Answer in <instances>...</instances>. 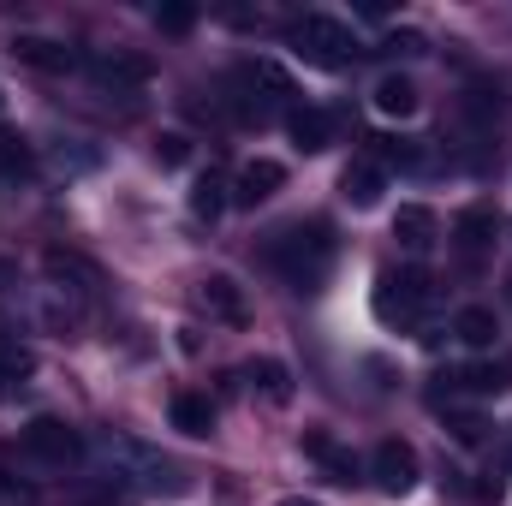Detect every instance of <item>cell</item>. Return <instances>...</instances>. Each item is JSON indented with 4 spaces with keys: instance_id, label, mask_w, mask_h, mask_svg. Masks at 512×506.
Listing matches in <instances>:
<instances>
[{
    "instance_id": "6da1fadb",
    "label": "cell",
    "mask_w": 512,
    "mask_h": 506,
    "mask_svg": "<svg viewBox=\"0 0 512 506\" xmlns=\"http://www.w3.org/2000/svg\"><path fill=\"white\" fill-rule=\"evenodd\" d=\"M90 459L102 465V477H108L126 501L131 495H179V489H185L179 465L161 459L155 447L131 441V435H96V441H90Z\"/></svg>"
},
{
    "instance_id": "7a4b0ae2",
    "label": "cell",
    "mask_w": 512,
    "mask_h": 506,
    "mask_svg": "<svg viewBox=\"0 0 512 506\" xmlns=\"http://www.w3.org/2000/svg\"><path fill=\"white\" fill-rule=\"evenodd\" d=\"M268 262L286 274V286H298V292H316V286L334 274V233H328V221H298V227L274 233Z\"/></svg>"
},
{
    "instance_id": "3957f363",
    "label": "cell",
    "mask_w": 512,
    "mask_h": 506,
    "mask_svg": "<svg viewBox=\"0 0 512 506\" xmlns=\"http://www.w3.org/2000/svg\"><path fill=\"white\" fill-rule=\"evenodd\" d=\"M227 90H233V114L239 120H274L286 102H292V78L274 66V60H245L233 78H227Z\"/></svg>"
},
{
    "instance_id": "277c9868",
    "label": "cell",
    "mask_w": 512,
    "mask_h": 506,
    "mask_svg": "<svg viewBox=\"0 0 512 506\" xmlns=\"http://www.w3.org/2000/svg\"><path fill=\"white\" fill-rule=\"evenodd\" d=\"M286 42L298 48V60H310V66H322V72H340V66H352L364 48H358V36L340 24V18H328V12H304L292 30H286Z\"/></svg>"
},
{
    "instance_id": "5b68a950",
    "label": "cell",
    "mask_w": 512,
    "mask_h": 506,
    "mask_svg": "<svg viewBox=\"0 0 512 506\" xmlns=\"http://www.w3.org/2000/svg\"><path fill=\"white\" fill-rule=\"evenodd\" d=\"M18 447H24V459H36L42 471H66V465L90 459V441H84L72 423H60V417H30L24 435H18Z\"/></svg>"
},
{
    "instance_id": "8992f818",
    "label": "cell",
    "mask_w": 512,
    "mask_h": 506,
    "mask_svg": "<svg viewBox=\"0 0 512 506\" xmlns=\"http://www.w3.org/2000/svg\"><path fill=\"white\" fill-rule=\"evenodd\" d=\"M429 298H435V292H429V274H417V268H405V274H382V286H376V316L411 328V322L423 316Z\"/></svg>"
},
{
    "instance_id": "52a82bcc",
    "label": "cell",
    "mask_w": 512,
    "mask_h": 506,
    "mask_svg": "<svg viewBox=\"0 0 512 506\" xmlns=\"http://www.w3.org/2000/svg\"><path fill=\"white\" fill-rule=\"evenodd\" d=\"M370 483L382 495H411L417 489V447L411 441H382L370 453Z\"/></svg>"
},
{
    "instance_id": "ba28073f",
    "label": "cell",
    "mask_w": 512,
    "mask_h": 506,
    "mask_svg": "<svg viewBox=\"0 0 512 506\" xmlns=\"http://www.w3.org/2000/svg\"><path fill=\"white\" fill-rule=\"evenodd\" d=\"M453 251L465 268H483V256L495 251V209L489 203H471L459 221H453Z\"/></svg>"
},
{
    "instance_id": "9c48e42d",
    "label": "cell",
    "mask_w": 512,
    "mask_h": 506,
    "mask_svg": "<svg viewBox=\"0 0 512 506\" xmlns=\"http://www.w3.org/2000/svg\"><path fill=\"white\" fill-rule=\"evenodd\" d=\"M90 66V78L102 84V90H143L149 78H155V66L143 60V54H126V48H108V54H96V60H84Z\"/></svg>"
},
{
    "instance_id": "30bf717a",
    "label": "cell",
    "mask_w": 512,
    "mask_h": 506,
    "mask_svg": "<svg viewBox=\"0 0 512 506\" xmlns=\"http://www.w3.org/2000/svg\"><path fill=\"white\" fill-rule=\"evenodd\" d=\"M286 185V167L280 161H268V155H256V161H245L239 173H233V209H256V203H268L274 191Z\"/></svg>"
},
{
    "instance_id": "8fae6325",
    "label": "cell",
    "mask_w": 512,
    "mask_h": 506,
    "mask_svg": "<svg viewBox=\"0 0 512 506\" xmlns=\"http://www.w3.org/2000/svg\"><path fill=\"white\" fill-rule=\"evenodd\" d=\"M12 54H18L24 66H36V72H54V78L84 66V54L66 48V42H54V36H12Z\"/></svg>"
},
{
    "instance_id": "7c38bea8",
    "label": "cell",
    "mask_w": 512,
    "mask_h": 506,
    "mask_svg": "<svg viewBox=\"0 0 512 506\" xmlns=\"http://www.w3.org/2000/svg\"><path fill=\"white\" fill-rule=\"evenodd\" d=\"M393 239H399V251L405 256H429L435 251V239H441V221H435L423 203H399V215H393Z\"/></svg>"
},
{
    "instance_id": "4fadbf2b",
    "label": "cell",
    "mask_w": 512,
    "mask_h": 506,
    "mask_svg": "<svg viewBox=\"0 0 512 506\" xmlns=\"http://www.w3.org/2000/svg\"><path fill=\"white\" fill-rule=\"evenodd\" d=\"M387 191V167L382 161H352L346 173H340V197L352 203V209H376Z\"/></svg>"
},
{
    "instance_id": "5bb4252c",
    "label": "cell",
    "mask_w": 512,
    "mask_h": 506,
    "mask_svg": "<svg viewBox=\"0 0 512 506\" xmlns=\"http://www.w3.org/2000/svg\"><path fill=\"white\" fill-rule=\"evenodd\" d=\"M453 340L471 346V352H489L501 340V316L489 304H465V310H453Z\"/></svg>"
},
{
    "instance_id": "9a60e30c",
    "label": "cell",
    "mask_w": 512,
    "mask_h": 506,
    "mask_svg": "<svg viewBox=\"0 0 512 506\" xmlns=\"http://www.w3.org/2000/svg\"><path fill=\"white\" fill-rule=\"evenodd\" d=\"M48 280H54V292H78V298H96V268L84 262V256H66V251H48Z\"/></svg>"
},
{
    "instance_id": "2e32d148",
    "label": "cell",
    "mask_w": 512,
    "mask_h": 506,
    "mask_svg": "<svg viewBox=\"0 0 512 506\" xmlns=\"http://www.w3.org/2000/svg\"><path fill=\"white\" fill-rule=\"evenodd\" d=\"M197 298H203V310H209V316H221V322L245 328V298H239V280H233V274H209V280L197 286Z\"/></svg>"
},
{
    "instance_id": "e0dca14e",
    "label": "cell",
    "mask_w": 512,
    "mask_h": 506,
    "mask_svg": "<svg viewBox=\"0 0 512 506\" xmlns=\"http://www.w3.org/2000/svg\"><path fill=\"white\" fill-rule=\"evenodd\" d=\"M167 417H173V429H179V435H191V441H203V435L215 429V405H209L203 393H173Z\"/></svg>"
},
{
    "instance_id": "ac0fdd59",
    "label": "cell",
    "mask_w": 512,
    "mask_h": 506,
    "mask_svg": "<svg viewBox=\"0 0 512 506\" xmlns=\"http://www.w3.org/2000/svg\"><path fill=\"white\" fill-rule=\"evenodd\" d=\"M245 381H251V393H262L268 405H286L292 399V376H286L280 358H251L245 364Z\"/></svg>"
},
{
    "instance_id": "d6986e66",
    "label": "cell",
    "mask_w": 512,
    "mask_h": 506,
    "mask_svg": "<svg viewBox=\"0 0 512 506\" xmlns=\"http://www.w3.org/2000/svg\"><path fill=\"white\" fill-rule=\"evenodd\" d=\"M286 131H292V143L310 149V155L334 143V120H328L322 108H292V114H286Z\"/></svg>"
},
{
    "instance_id": "ffe728a7",
    "label": "cell",
    "mask_w": 512,
    "mask_h": 506,
    "mask_svg": "<svg viewBox=\"0 0 512 506\" xmlns=\"http://www.w3.org/2000/svg\"><path fill=\"white\" fill-rule=\"evenodd\" d=\"M376 114H387V120H411L417 114V84L405 72H387L376 84Z\"/></svg>"
},
{
    "instance_id": "44dd1931",
    "label": "cell",
    "mask_w": 512,
    "mask_h": 506,
    "mask_svg": "<svg viewBox=\"0 0 512 506\" xmlns=\"http://www.w3.org/2000/svg\"><path fill=\"white\" fill-rule=\"evenodd\" d=\"M441 387H447V399H453V393L489 399V393H501V387H507V376H501V370H489V364H471V370H447Z\"/></svg>"
},
{
    "instance_id": "7402d4cb",
    "label": "cell",
    "mask_w": 512,
    "mask_h": 506,
    "mask_svg": "<svg viewBox=\"0 0 512 506\" xmlns=\"http://www.w3.org/2000/svg\"><path fill=\"white\" fill-rule=\"evenodd\" d=\"M227 203H233V191H227V185H221L215 173H203V179L191 185V215H197V221H215V215H221Z\"/></svg>"
},
{
    "instance_id": "603a6c76",
    "label": "cell",
    "mask_w": 512,
    "mask_h": 506,
    "mask_svg": "<svg viewBox=\"0 0 512 506\" xmlns=\"http://www.w3.org/2000/svg\"><path fill=\"white\" fill-rule=\"evenodd\" d=\"M304 447H310V453H316V459H322V465L334 471V483H352V477H358V459H352V453H340V447H334L328 435H310Z\"/></svg>"
},
{
    "instance_id": "cb8c5ba5",
    "label": "cell",
    "mask_w": 512,
    "mask_h": 506,
    "mask_svg": "<svg viewBox=\"0 0 512 506\" xmlns=\"http://www.w3.org/2000/svg\"><path fill=\"white\" fill-rule=\"evenodd\" d=\"M24 167H30V137L0 126V173H6V179H18Z\"/></svg>"
},
{
    "instance_id": "d4e9b609",
    "label": "cell",
    "mask_w": 512,
    "mask_h": 506,
    "mask_svg": "<svg viewBox=\"0 0 512 506\" xmlns=\"http://www.w3.org/2000/svg\"><path fill=\"white\" fill-rule=\"evenodd\" d=\"M24 376H30V352L0 346V387H6V381H24Z\"/></svg>"
},
{
    "instance_id": "484cf974",
    "label": "cell",
    "mask_w": 512,
    "mask_h": 506,
    "mask_svg": "<svg viewBox=\"0 0 512 506\" xmlns=\"http://www.w3.org/2000/svg\"><path fill=\"white\" fill-rule=\"evenodd\" d=\"M155 24H161V30H191L197 12H191V6H155Z\"/></svg>"
},
{
    "instance_id": "4316f807",
    "label": "cell",
    "mask_w": 512,
    "mask_h": 506,
    "mask_svg": "<svg viewBox=\"0 0 512 506\" xmlns=\"http://www.w3.org/2000/svg\"><path fill=\"white\" fill-rule=\"evenodd\" d=\"M155 155H161V167H179V161H185V137H161Z\"/></svg>"
},
{
    "instance_id": "83f0119b",
    "label": "cell",
    "mask_w": 512,
    "mask_h": 506,
    "mask_svg": "<svg viewBox=\"0 0 512 506\" xmlns=\"http://www.w3.org/2000/svg\"><path fill=\"white\" fill-rule=\"evenodd\" d=\"M0 489H12V465H6V453H0Z\"/></svg>"
},
{
    "instance_id": "f1b7e54d",
    "label": "cell",
    "mask_w": 512,
    "mask_h": 506,
    "mask_svg": "<svg viewBox=\"0 0 512 506\" xmlns=\"http://www.w3.org/2000/svg\"><path fill=\"white\" fill-rule=\"evenodd\" d=\"M280 506H322V501H304V495H292V501H280Z\"/></svg>"
}]
</instances>
